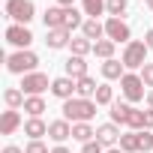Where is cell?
Returning <instances> with one entry per match:
<instances>
[{"label": "cell", "mask_w": 153, "mask_h": 153, "mask_svg": "<svg viewBox=\"0 0 153 153\" xmlns=\"http://www.w3.org/2000/svg\"><path fill=\"white\" fill-rule=\"evenodd\" d=\"M63 117L72 123H90L96 117V102L93 99H81V96H72L63 102Z\"/></svg>", "instance_id": "obj_1"}, {"label": "cell", "mask_w": 153, "mask_h": 153, "mask_svg": "<svg viewBox=\"0 0 153 153\" xmlns=\"http://www.w3.org/2000/svg\"><path fill=\"white\" fill-rule=\"evenodd\" d=\"M36 66H39V57L30 51V48H24V51H15V54H9L6 57V69L12 72V75H30V72H36Z\"/></svg>", "instance_id": "obj_2"}, {"label": "cell", "mask_w": 153, "mask_h": 153, "mask_svg": "<svg viewBox=\"0 0 153 153\" xmlns=\"http://www.w3.org/2000/svg\"><path fill=\"white\" fill-rule=\"evenodd\" d=\"M120 90H123V96H126L129 105L144 102V96H147V84L141 81L138 72H126V75H123V78H120Z\"/></svg>", "instance_id": "obj_3"}, {"label": "cell", "mask_w": 153, "mask_h": 153, "mask_svg": "<svg viewBox=\"0 0 153 153\" xmlns=\"http://www.w3.org/2000/svg\"><path fill=\"white\" fill-rule=\"evenodd\" d=\"M6 15L12 18V24H30L36 18V6L33 0H6Z\"/></svg>", "instance_id": "obj_4"}, {"label": "cell", "mask_w": 153, "mask_h": 153, "mask_svg": "<svg viewBox=\"0 0 153 153\" xmlns=\"http://www.w3.org/2000/svg\"><path fill=\"white\" fill-rule=\"evenodd\" d=\"M147 42H138V39H132L126 48H123V57H120V63L126 66V69H141L144 63H147Z\"/></svg>", "instance_id": "obj_5"}, {"label": "cell", "mask_w": 153, "mask_h": 153, "mask_svg": "<svg viewBox=\"0 0 153 153\" xmlns=\"http://www.w3.org/2000/svg\"><path fill=\"white\" fill-rule=\"evenodd\" d=\"M21 90H24V96H42L45 90H51V81L45 72H30L21 78Z\"/></svg>", "instance_id": "obj_6"}, {"label": "cell", "mask_w": 153, "mask_h": 153, "mask_svg": "<svg viewBox=\"0 0 153 153\" xmlns=\"http://www.w3.org/2000/svg\"><path fill=\"white\" fill-rule=\"evenodd\" d=\"M105 39L129 45V42H132V30H129V24H126L123 18H108V21H105Z\"/></svg>", "instance_id": "obj_7"}, {"label": "cell", "mask_w": 153, "mask_h": 153, "mask_svg": "<svg viewBox=\"0 0 153 153\" xmlns=\"http://www.w3.org/2000/svg\"><path fill=\"white\" fill-rule=\"evenodd\" d=\"M6 42H9V45H15L18 51H24V48H30L33 33H30L24 24H9V27H6Z\"/></svg>", "instance_id": "obj_8"}, {"label": "cell", "mask_w": 153, "mask_h": 153, "mask_svg": "<svg viewBox=\"0 0 153 153\" xmlns=\"http://www.w3.org/2000/svg\"><path fill=\"white\" fill-rule=\"evenodd\" d=\"M66 18H69V9L66 6H48L42 21H45V30H60L66 27Z\"/></svg>", "instance_id": "obj_9"}, {"label": "cell", "mask_w": 153, "mask_h": 153, "mask_svg": "<svg viewBox=\"0 0 153 153\" xmlns=\"http://www.w3.org/2000/svg\"><path fill=\"white\" fill-rule=\"evenodd\" d=\"M96 141H99L105 150H111L114 144H120V129H117V123H102V126H96Z\"/></svg>", "instance_id": "obj_10"}, {"label": "cell", "mask_w": 153, "mask_h": 153, "mask_svg": "<svg viewBox=\"0 0 153 153\" xmlns=\"http://www.w3.org/2000/svg\"><path fill=\"white\" fill-rule=\"evenodd\" d=\"M48 138H51L54 144H63L66 138H72V123H69L66 117L51 120V123H48Z\"/></svg>", "instance_id": "obj_11"}, {"label": "cell", "mask_w": 153, "mask_h": 153, "mask_svg": "<svg viewBox=\"0 0 153 153\" xmlns=\"http://www.w3.org/2000/svg\"><path fill=\"white\" fill-rule=\"evenodd\" d=\"M51 93H54L57 99H63V102H66V99H72V96H75V81L69 78V75H60V78H54V81H51Z\"/></svg>", "instance_id": "obj_12"}, {"label": "cell", "mask_w": 153, "mask_h": 153, "mask_svg": "<svg viewBox=\"0 0 153 153\" xmlns=\"http://www.w3.org/2000/svg\"><path fill=\"white\" fill-rule=\"evenodd\" d=\"M21 123H24V120H21V114H18L15 108H6L3 114H0V135H12Z\"/></svg>", "instance_id": "obj_13"}, {"label": "cell", "mask_w": 153, "mask_h": 153, "mask_svg": "<svg viewBox=\"0 0 153 153\" xmlns=\"http://www.w3.org/2000/svg\"><path fill=\"white\" fill-rule=\"evenodd\" d=\"M63 69H66V75L72 81H81V78H87V63H84V57H69L66 63H63Z\"/></svg>", "instance_id": "obj_14"}, {"label": "cell", "mask_w": 153, "mask_h": 153, "mask_svg": "<svg viewBox=\"0 0 153 153\" xmlns=\"http://www.w3.org/2000/svg\"><path fill=\"white\" fill-rule=\"evenodd\" d=\"M81 36H87V39L96 45L99 39H105V24H102L99 18H87V21L81 24Z\"/></svg>", "instance_id": "obj_15"}, {"label": "cell", "mask_w": 153, "mask_h": 153, "mask_svg": "<svg viewBox=\"0 0 153 153\" xmlns=\"http://www.w3.org/2000/svg\"><path fill=\"white\" fill-rule=\"evenodd\" d=\"M72 42V33L66 30V27H60V30H48V36H45V45L51 48V51H60V48H66Z\"/></svg>", "instance_id": "obj_16"}, {"label": "cell", "mask_w": 153, "mask_h": 153, "mask_svg": "<svg viewBox=\"0 0 153 153\" xmlns=\"http://www.w3.org/2000/svg\"><path fill=\"white\" fill-rule=\"evenodd\" d=\"M24 135H30V141H42V135H48V123L42 117H27L24 120Z\"/></svg>", "instance_id": "obj_17"}, {"label": "cell", "mask_w": 153, "mask_h": 153, "mask_svg": "<svg viewBox=\"0 0 153 153\" xmlns=\"http://www.w3.org/2000/svg\"><path fill=\"white\" fill-rule=\"evenodd\" d=\"M99 69H102V78H105V81H120L123 75H126V66H123L120 60H114V57H111V60H102Z\"/></svg>", "instance_id": "obj_18"}, {"label": "cell", "mask_w": 153, "mask_h": 153, "mask_svg": "<svg viewBox=\"0 0 153 153\" xmlns=\"http://www.w3.org/2000/svg\"><path fill=\"white\" fill-rule=\"evenodd\" d=\"M3 102H6V108H24V102H27V96H24V90L21 87H6L3 90Z\"/></svg>", "instance_id": "obj_19"}, {"label": "cell", "mask_w": 153, "mask_h": 153, "mask_svg": "<svg viewBox=\"0 0 153 153\" xmlns=\"http://www.w3.org/2000/svg\"><path fill=\"white\" fill-rule=\"evenodd\" d=\"M129 111H132V105H129V102H120V99H114V102H111V111H108V114H111V123H117V126L123 123V126H126V120H129Z\"/></svg>", "instance_id": "obj_20"}, {"label": "cell", "mask_w": 153, "mask_h": 153, "mask_svg": "<svg viewBox=\"0 0 153 153\" xmlns=\"http://www.w3.org/2000/svg\"><path fill=\"white\" fill-rule=\"evenodd\" d=\"M96 138V129L90 123H72V141H78V144H87Z\"/></svg>", "instance_id": "obj_21"}, {"label": "cell", "mask_w": 153, "mask_h": 153, "mask_svg": "<svg viewBox=\"0 0 153 153\" xmlns=\"http://www.w3.org/2000/svg\"><path fill=\"white\" fill-rule=\"evenodd\" d=\"M96 87H99V84L87 75V78L75 81V96H81V99H93V96H96Z\"/></svg>", "instance_id": "obj_22"}, {"label": "cell", "mask_w": 153, "mask_h": 153, "mask_svg": "<svg viewBox=\"0 0 153 153\" xmlns=\"http://www.w3.org/2000/svg\"><path fill=\"white\" fill-rule=\"evenodd\" d=\"M69 48H72V54H75V57H87V54L93 51V42H90L87 36H72Z\"/></svg>", "instance_id": "obj_23"}, {"label": "cell", "mask_w": 153, "mask_h": 153, "mask_svg": "<svg viewBox=\"0 0 153 153\" xmlns=\"http://www.w3.org/2000/svg\"><path fill=\"white\" fill-rule=\"evenodd\" d=\"M114 48H117V42H111V39H99V42L93 45V54L102 57V60H111V57H114Z\"/></svg>", "instance_id": "obj_24"}, {"label": "cell", "mask_w": 153, "mask_h": 153, "mask_svg": "<svg viewBox=\"0 0 153 153\" xmlns=\"http://www.w3.org/2000/svg\"><path fill=\"white\" fill-rule=\"evenodd\" d=\"M24 111H27L30 117H42V111H45V99H42V96H27Z\"/></svg>", "instance_id": "obj_25"}, {"label": "cell", "mask_w": 153, "mask_h": 153, "mask_svg": "<svg viewBox=\"0 0 153 153\" xmlns=\"http://www.w3.org/2000/svg\"><path fill=\"white\" fill-rule=\"evenodd\" d=\"M120 150L123 153H138V132H123L120 135Z\"/></svg>", "instance_id": "obj_26"}, {"label": "cell", "mask_w": 153, "mask_h": 153, "mask_svg": "<svg viewBox=\"0 0 153 153\" xmlns=\"http://www.w3.org/2000/svg\"><path fill=\"white\" fill-rule=\"evenodd\" d=\"M126 6H129V0H105V12H108V18H123Z\"/></svg>", "instance_id": "obj_27"}, {"label": "cell", "mask_w": 153, "mask_h": 153, "mask_svg": "<svg viewBox=\"0 0 153 153\" xmlns=\"http://www.w3.org/2000/svg\"><path fill=\"white\" fill-rule=\"evenodd\" d=\"M81 9H84V15L99 18V15L105 12V0H81Z\"/></svg>", "instance_id": "obj_28"}, {"label": "cell", "mask_w": 153, "mask_h": 153, "mask_svg": "<svg viewBox=\"0 0 153 153\" xmlns=\"http://www.w3.org/2000/svg\"><path fill=\"white\" fill-rule=\"evenodd\" d=\"M93 102H96V105H111V102H114V90H111L108 84H99V87H96Z\"/></svg>", "instance_id": "obj_29"}, {"label": "cell", "mask_w": 153, "mask_h": 153, "mask_svg": "<svg viewBox=\"0 0 153 153\" xmlns=\"http://www.w3.org/2000/svg\"><path fill=\"white\" fill-rule=\"evenodd\" d=\"M126 126H129L132 132H141V129H144V111L132 105V111H129V120H126Z\"/></svg>", "instance_id": "obj_30"}, {"label": "cell", "mask_w": 153, "mask_h": 153, "mask_svg": "<svg viewBox=\"0 0 153 153\" xmlns=\"http://www.w3.org/2000/svg\"><path fill=\"white\" fill-rule=\"evenodd\" d=\"M153 150V129H141L138 132V153H150Z\"/></svg>", "instance_id": "obj_31"}, {"label": "cell", "mask_w": 153, "mask_h": 153, "mask_svg": "<svg viewBox=\"0 0 153 153\" xmlns=\"http://www.w3.org/2000/svg\"><path fill=\"white\" fill-rule=\"evenodd\" d=\"M81 24H84V18H81V12L75 9V6H69V18H66V30L72 33L75 27H81Z\"/></svg>", "instance_id": "obj_32"}, {"label": "cell", "mask_w": 153, "mask_h": 153, "mask_svg": "<svg viewBox=\"0 0 153 153\" xmlns=\"http://www.w3.org/2000/svg\"><path fill=\"white\" fill-rule=\"evenodd\" d=\"M138 75H141V81H144V84L153 90V63H144V66L138 69Z\"/></svg>", "instance_id": "obj_33"}, {"label": "cell", "mask_w": 153, "mask_h": 153, "mask_svg": "<svg viewBox=\"0 0 153 153\" xmlns=\"http://www.w3.org/2000/svg\"><path fill=\"white\" fill-rule=\"evenodd\" d=\"M81 153H105V147L93 138V141H87V144H81Z\"/></svg>", "instance_id": "obj_34"}, {"label": "cell", "mask_w": 153, "mask_h": 153, "mask_svg": "<svg viewBox=\"0 0 153 153\" xmlns=\"http://www.w3.org/2000/svg\"><path fill=\"white\" fill-rule=\"evenodd\" d=\"M24 153H51V150H48L42 141H30V144L24 147Z\"/></svg>", "instance_id": "obj_35"}, {"label": "cell", "mask_w": 153, "mask_h": 153, "mask_svg": "<svg viewBox=\"0 0 153 153\" xmlns=\"http://www.w3.org/2000/svg\"><path fill=\"white\" fill-rule=\"evenodd\" d=\"M144 129H153V108L144 111Z\"/></svg>", "instance_id": "obj_36"}, {"label": "cell", "mask_w": 153, "mask_h": 153, "mask_svg": "<svg viewBox=\"0 0 153 153\" xmlns=\"http://www.w3.org/2000/svg\"><path fill=\"white\" fill-rule=\"evenodd\" d=\"M3 153H24V150H21V147H15V144H6V147H3Z\"/></svg>", "instance_id": "obj_37"}, {"label": "cell", "mask_w": 153, "mask_h": 153, "mask_svg": "<svg viewBox=\"0 0 153 153\" xmlns=\"http://www.w3.org/2000/svg\"><path fill=\"white\" fill-rule=\"evenodd\" d=\"M144 42H147V48H150V51H153V27H150V30H147V36H144Z\"/></svg>", "instance_id": "obj_38"}, {"label": "cell", "mask_w": 153, "mask_h": 153, "mask_svg": "<svg viewBox=\"0 0 153 153\" xmlns=\"http://www.w3.org/2000/svg\"><path fill=\"white\" fill-rule=\"evenodd\" d=\"M144 102H147V108H153V90H147V96H144Z\"/></svg>", "instance_id": "obj_39"}, {"label": "cell", "mask_w": 153, "mask_h": 153, "mask_svg": "<svg viewBox=\"0 0 153 153\" xmlns=\"http://www.w3.org/2000/svg\"><path fill=\"white\" fill-rule=\"evenodd\" d=\"M51 153H72V150H69V147H63V144H57V147H54Z\"/></svg>", "instance_id": "obj_40"}, {"label": "cell", "mask_w": 153, "mask_h": 153, "mask_svg": "<svg viewBox=\"0 0 153 153\" xmlns=\"http://www.w3.org/2000/svg\"><path fill=\"white\" fill-rule=\"evenodd\" d=\"M72 3H75V0H57V6H66V9H69Z\"/></svg>", "instance_id": "obj_41"}, {"label": "cell", "mask_w": 153, "mask_h": 153, "mask_svg": "<svg viewBox=\"0 0 153 153\" xmlns=\"http://www.w3.org/2000/svg\"><path fill=\"white\" fill-rule=\"evenodd\" d=\"M105 153H123V150H120V147H111V150H105Z\"/></svg>", "instance_id": "obj_42"}, {"label": "cell", "mask_w": 153, "mask_h": 153, "mask_svg": "<svg viewBox=\"0 0 153 153\" xmlns=\"http://www.w3.org/2000/svg\"><path fill=\"white\" fill-rule=\"evenodd\" d=\"M144 3H147V6H150V9H153V0H144Z\"/></svg>", "instance_id": "obj_43"}]
</instances>
